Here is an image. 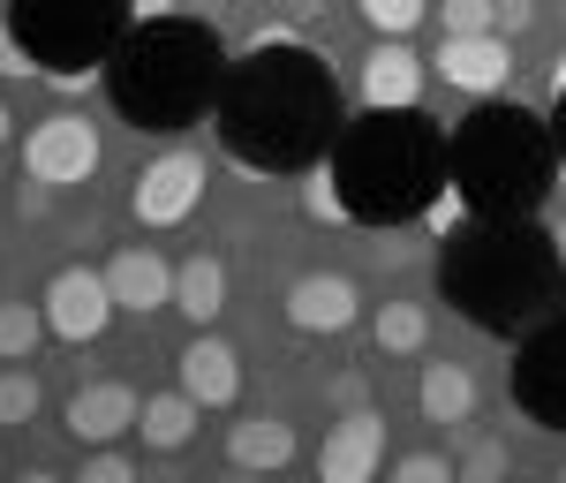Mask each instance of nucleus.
<instances>
[{"label":"nucleus","mask_w":566,"mask_h":483,"mask_svg":"<svg viewBox=\"0 0 566 483\" xmlns=\"http://www.w3.org/2000/svg\"><path fill=\"white\" fill-rule=\"evenodd\" d=\"M363 106H416L423 98V61L408 53L400 39H378L363 53Z\"/></svg>","instance_id":"17"},{"label":"nucleus","mask_w":566,"mask_h":483,"mask_svg":"<svg viewBox=\"0 0 566 483\" xmlns=\"http://www.w3.org/2000/svg\"><path fill=\"white\" fill-rule=\"evenodd\" d=\"M559 280L566 264L552 250V234H536L528 220H461L438 258L446 303L476 333H528L536 317H552Z\"/></svg>","instance_id":"3"},{"label":"nucleus","mask_w":566,"mask_h":483,"mask_svg":"<svg viewBox=\"0 0 566 483\" xmlns=\"http://www.w3.org/2000/svg\"><path fill=\"white\" fill-rule=\"evenodd\" d=\"M528 23H536V0H499V8H491V31H499V39H514Z\"/></svg>","instance_id":"31"},{"label":"nucleus","mask_w":566,"mask_h":483,"mask_svg":"<svg viewBox=\"0 0 566 483\" xmlns=\"http://www.w3.org/2000/svg\"><path fill=\"white\" fill-rule=\"evenodd\" d=\"M0 76H39V61L23 53V39H15L8 23H0Z\"/></svg>","instance_id":"32"},{"label":"nucleus","mask_w":566,"mask_h":483,"mask_svg":"<svg viewBox=\"0 0 566 483\" xmlns=\"http://www.w3.org/2000/svg\"><path fill=\"white\" fill-rule=\"evenodd\" d=\"M197 204H205V159L197 151H159L129 189L136 227H181Z\"/></svg>","instance_id":"10"},{"label":"nucleus","mask_w":566,"mask_h":483,"mask_svg":"<svg viewBox=\"0 0 566 483\" xmlns=\"http://www.w3.org/2000/svg\"><path fill=\"white\" fill-rule=\"evenodd\" d=\"M181 393L205 400V408H234V400H242V355L227 348V340H212L205 325H197V340L181 348Z\"/></svg>","instance_id":"16"},{"label":"nucleus","mask_w":566,"mask_h":483,"mask_svg":"<svg viewBox=\"0 0 566 483\" xmlns=\"http://www.w3.org/2000/svg\"><path fill=\"white\" fill-rule=\"evenodd\" d=\"M514 408L536 431H566V317H536L514 355Z\"/></svg>","instance_id":"7"},{"label":"nucleus","mask_w":566,"mask_h":483,"mask_svg":"<svg viewBox=\"0 0 566 483\" xmlns=\"http://www.w3.org/2000/svg\"><path fill=\"white\" fill-rule=\"evenodd\" d=\"M552 250H559V264H566V220H559V227H552Z\"/></svg>","instance_id":"35"},{"label":"nucleus","mask_w":566,"mask_h":483,"mask_svg":"<svg viewBox=\"0 0 566 483\" xmlns=\"http://www.w3.org/2000/svg\"><path fill=\"white\" fill-rule=\"evenodd\" d=\"M423 8H431V0H355V15H363L378 39H408V31L423 23Z\"/></svg>","instance_id":"25"},{"label":"nucleus","mask_w":566,"mask_h":483,"mask_svg":"<svg viewBox=\"0 0 566 483\" xmlns=\"http://www.w3.org/2000/svg\"><path fill=\"white\" fill-rule=\"evenodd\" d=\"M136 386H122V378H98V386H76L69 393V408H61V431L76 445H114L136 431Z\"/></svg>","instance_id":"13"},{"label":"nucleus","mask_w":566,"mask_h":483,"mask_svg":"<svg viewBox=\"0 0 566 483\" xmlns=\"http://www.w3.org/2000/svg\"><path fill=\"white\" fill-rule=\"evenodd\" d=\"M136 15H175V0H129Z\"/></svg>","instance_id":"34"},{"label":"nucleus","mask_w":566,"mask_h":483,"mask_svg":"<svg viewBox=\"0 0 566 483\" xmlns=\"http://www.w3.org/2000/svg\"><path fill=\"white\" fill-rule=\"evenodd\" d=\"M227 461H234V469H287V461H295V423H280V416H242V423L227 431Z\"/></svg>","instance_id":"18"},{"label":"nucleus","mask_w":566,"mask_h":483,"mask_svg":"<svg viewBox=\"0 0 566 483\" xmlns=\"http://www.w3.org/2000/svg\"><path fill=\"white\" fill-rule=\"evenodd\" d=\"M219 84H227V53L205 23L189 15H136L129 39L106 61V98L129 129H189L212 114Z\"/></svg>","instance_id":"4"},{"label":"nucleus","mask_w":566,"mask_h":483,"mask_svg":"<svg viewBox=\"0 0 566 483\" xmlns=\"http://www.w3.org/2000/svg\"><path fill=\"white\" fill-rule=\"evenodd\" d=\"M552 144H559V167H566V91H552Z\"/></svg>","instance_id":"33"},{"label":"nucleus","mask_w":566,"mask_h":483,"mask_svg":"<svg viewBox=\"0 0 566 483\" xmlns=\"http://www.w3.org/2000/svg\"><path fill=\"white\" fill-rule=\"evenodd\" d=\"M106 287H114V309H129V317L175 309V264L159 258L151 242H136V250H114L106 258Z\"/></svg>","instance_id":"15"},{"label":"nucleus","mask_w":566,"mask_h":483,"mask_svg":"<svg viewBox=\"0 0 566 483\" xmlns=\"http://www.w3.org/2000/svg\"><path fill=\"white\" fill-rule=\"evenodd\" d=\"M378 461H386V423H378L370 408H348V416L325 431V445H317V476L325 483H370Z\"/></svg>","instance_id":"14"},{"label":"nucleus","mask_w":566,"mask_h":483,"mask_svg":"<svg viewBox=\"0 0 566 483\" xmlns=\"http://www.w3.org/2000/svg\"><path fill=\"white\" fill-rule=\"evenodd\" d=\"M197 416H205V400L151 393L144 408H136V431H144V445H151V453H181V445L197 439Z\"/></svg>","instance_id":"20"},{"label":"nucleus","mask_w":566,"mask_h":483,"mask_svg":"<svg viewBox=\"0 0 566 483\" xmlns=\"http://www.w3.org/2000/svg\"><path fill=\"white\" fill-rule=\"evenodd\" d=\"M491 8L499 0H446L438 8V31H491Z\"/></svg>","instance_id":"28"},{"label":"nucleus","mask_w":566,"mask_h":483,"mask_svg":"<svg viewBox=\"0 0 566 483\" xmlns=\"http://www.w3.org/2000/svg\"><path fill=\"white\" fill-rule=\"evenodd\" d=\"M416 408H423V423H469L476 416V378L461 363H423Z\"/></svg>","instance_id":"19"},{"label":"nucleus","mask_w":566,"mask_h":483,"mask_svg":"<svg viewBox=\"0 0 566 483\" xmlns=\"http://www.w3.org/2000/svg\"><path fill=\"white\" fill-rule=\"evenodd\" d=\"M45 333L69 340V348H91L106 325H114V287H106V264H61L45 280Z\"/></svg>","instance_id":"8"},{"label":"nucleus","mask_w":566,"mask_h":483,"mask_svg":"<svg viewBox=\"0 0 566 483\" xmlns=\"http://www.w3.org/2000/svg\"><path fill=\"white\" fill-rule=\"evenodd\" d=\"M446 181L469 220H536L559 181L552 122H536L528 106H476L446 136Z\"/></svg>","instance_id":"5"},{"label":"nucleus","mask_w":566,"mask_h":483,"mask_svg":"<svg viewBox=\"0 0 566 483\" xmlns=\"http://www.w3.org/2000/svg\"><path fill=\"white\" fill-rule=\"evenodd\" d=\"M175 309L189 317V325H212L219 309H227V264L205 258V250H197L189 264H175Z\"/></svg>","instance_id":"21"},{"label":"nucleus","mask_w":566,"mask_h":483,"mask_svg":"<svg viewBox=\"0 0 566 483\" xmlns=\"http://www.w3.org/2000/svg\"><path fill=\"white\" fill-rule=\"evenodd\" d=\"M23 175L45 189H76L98 175V129L84 114H45L39 129L23 136Z\"/></svg>","instance_id":"9"},{"label":"nucleus","mask_w":566,"mask_h":483,"mask_svg":"<svg viewBox=\"0 0 566 483\" xmlns=\"http://www.w3.org/2000/svg\"><path fill=\"white\" fill-rule=\"evenodd\" d=\"M303 212H310V220H325V227L348 220V204H340V189H333V175H325V159L303 175Z\"/></svg>","instance_id":"26"},{"label":"nucleus","mask_w":566,"mask_h":483,"mask_svg":"<svg viewBox=\"0 0 566 483\" xmlns=\"http://www.w3.org/2000/svg\"><path fill=\"white\" fill-rule=\"evenodd\" d=\"M392 483H453V461H446V453H408V461L392 469Z\"/></svg>","instance_id":"29"},{"label":"nucleus","mask_w":566,"mask_h":483,"mask_svg":"<svg viewBox=\"0 0 566 483\" xmlns=\"http://www.w3.org/2000/svg\"><path fill=\"white\" fill-rule=\"evenodd\" d=\"M370 340H378V355H423L431 348V309L423 303H378Z\"/></svg>","instance_id":"22"},{"label":"nucleus","mask_w":566,"mask_h":483,"mask_svg":"<svg viewBox=\"0 0 566 483\" xmlns=\"http://www.w3.org/2000/svg\"><path fill=\"white\" fill-rule=\"evenodd\" d=\"M129 0H8V31L39 61V76H106L114 45L129 39Z\"/></svg>","instance_id":"6"},{"label":"nucleus","mask_w":566,"mask_h":483,"mask_svg":"<svg viewBox=\"0 0 566 483\" xmlns=\"http://www.w3.org/2000/svg\"><path fill=\"white\" fill-rule=\"evenodd\" d=\"M39 408H45L39 378H31L23 363H8V370H0V431H8V423H15V431H23V423H39Z\"/></svg>","instance_id":"24"},{"label":"nucleus","mask_w":566,"mask_h":483,"mask_svg":"<svg viewBox=\"0 0 566 483\" xmlns=\"http://www.w3.org/2000/svg\"><path fill=\"white\" fill-rule=\"evenodd\" d=\"M0 144H8V106H0Z\"/></svg>","instance_id":"37"},{"label":"nucleus","mask_w":566,"mask_h":483,"mask_svg":"<svg viewBox=\"0 0 566 483\" xmlns=\"http://www.w3.org/2000/svg\"><path fill=\"white\" fill-rule=\"evenodd\" d=\"M45 340V303H0V363H31Z\"/></svg>","instance_id":"23"},{"label":"nucleus","mask_w":566,"mask_h":483,"mask_svg":"<svg viewBox=\"0 0 566 483\" xmlns=\"http://www.w3.org/2000/svg\"><path fill=\"white\" fill-rule=\"evenodd\" d=\"M325 175L348 204V227H408L446 189V129L416 106H363V122L333 136Z\"/></svg>","instance_id":"2"},{"label":"nucleus","mask_w":566,"mask_h":483,"mask_svg":"<svg viewBox=\"0 0 566 483\" xmlns=\"http://www.w3.org/2000/svg\"><path fill=\"white\" fill-rule=\"evenodd\" d=\"M552 91H566V53H559V69H552Z\"/></svg>","instance_id":"36"},{"label":"nucleus","mask_w":566,"mask_h":483,"mask_svg":"<svg viewBox=\"0 0 566 483\" xmlns=\"http://www.w3.org/2000/svg\"><path fill=\"white\" fill-rule=\"evenodd\" d=\"M287 333H303V340H333V333H348L355 317H363V287H355L348 272H303L295 287H287Z\"/></svg>","instance_id":"12"},{"label":"nucleus","mask_w":566,"mask_h":483,"mask_svg":"<svg viewBox=\"0 0 566 483\" xmlns=\"http://www.w3.org/2000/svg\"><path fill=\"white\" fill-rule=\"evenodd\" d=\"M506 469H514V461H506V445H499V439L469 445V453L453 461V476H461V483H491V476H506Z\"/></svg>","instance_id":"27"},{"label":"nucleus","mask_w":566,"mask_h":483,"mask_svg":"<svg viewBox=\"0 0 566 483\" xmlns=\"http://www.w3.org/2000/svg\"><path fill=\"white\" fill-rule=\"evenodd\" d=\"M129 476H136V461L114 453V445H98V453L84 461V483H129Z\"/></svg>","instance_id":"30"},{"label":"nucleus","mask_w":566,"mask_h":483,"mask_svg":"<svg viewBox=\"0 0 566 483\" xmlns=\"http://www.w3.org/2000/svg\"><path fill=\"white\" fill-rule=\"evenodd\" d=\"M219 151L250 175H310L340 136V91L333 69L295 39H258L242 61H227L212 98Z\"/></svg>","instance_id":"1"},{"label":"nucleus","mask_w":566,"mask_h":483,"mask_svg":"<svg viewBox=\"0 0 566 483\" xmlns=\"http://www.w3.org/2000/svg\"><path fill=\"white\" fill-rule=\"evenodd\" d=\"M431 69L453 91L491 98V91L514 84V45L499 39V31H446V39H438V53H431Z\"/></svg>","instance_id":"11"}]
</instances>
